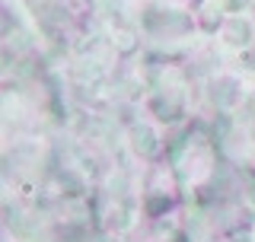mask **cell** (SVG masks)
<instances>
[{"label": "cell", "instance_id": "obj_1", "mask_svg": "<svg viewBox=\"0 0 255 242\" xmlns=\"http://www.w3.org/2000/svg\"><path fill=\"white\" fill-rule=\"evenodd\" d=\"M131 147H134V153H137V156L153 159V153H156V147H159L156 131H153L150 124H134V127H131Z\"/></svg>", "mask_w": 255, "mask_h": 242}, {"label": "cell", "instance_id": "obj_2", "mask_svg": "<svg viewBox=\"0 0 255 242\" xmlns=\"http://www.w3.org/2000/svg\"><path fill=\"white\" fill-rule=\"evenodd\" d=\"M211 99L217 102V109H233L239 102V83L236 80H220L217 86H211Z\"/></svg>", "mask_w": 255, "mask_h": 242}, {"label": "cell", "instance_id": "obj_3", "mask_svg": "<svg viewBox=\"0 0 255 242\" xmlns=\"http://www.w3.org/2000/svg\"><path fill=\"white\" fill-rule=\"evenodd\" d=\"M223 32H227L223 38H227L230 45H239V48L249 45V38H252V26H249L246 19H239V16H233V19L227 22V29H223Z\"/></svg>", "mask_w": 255, "mask_h": 242}, {"label": "cell", "instance_id": "obj_4", "mask_svg": "<svg viewBox=\"0 0 255 242\" xmlns=\"http://www.w3.org/2000/svg\"><path fill=\"white\" fill-rule=\"evenodd\" d=\"M243 3H246V0H227V6H230V10H239Z\"/></svg>", "mask_w": 255, "mask_h": 242}, {"label": "cell", "instance_id": "obj_5", "mask_svg": "<svg viewBox=\"0 0 255 242\" xmlns=\"http://www.w3.org/2000/svg\"><path fill=\"white\" fill-rule=\"evenodd\" d=\"M249 67L255 70V48H252V54H249Z\"/></svg>", "mask_w": 255, "mask_h": 242}]
</instances>
